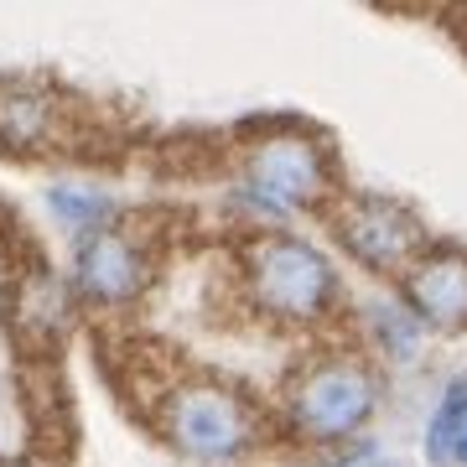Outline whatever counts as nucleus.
Returning <instances> with one entry per match:
<instances>
[{
    "label": "nucleus",
    "mask_w": 467,
    "mask_h": 467,
    "mask_svg": "<svg viewBox=\"0 0 467 467\" xmlns=\"http://www.w3.org/2000/svg\"><path fill=\"white\" fill-rule=\"evenodd\" d=\"M374 410H379V374L353 353H327L312 368H301L285 400L291 431L306 441H348L364 431Z\"/></svg>",
    "instance_id": "1"
},
{
    "label": "nucleus",
    "mask_w": 467,
    "mask_h": 467,
    "mask_svg": "<svg viewBox=\"0 0 467 467\" xmlns=\"http://www.w3.org/2000/svg\"><path fill=\"white\" fill-rule=\"evenodd\" d=\"M250 296L260 312L281 322H317L337 301V270L317 244H306L296 234H265L250 244L244 260Z\"/></svg>",
    "instance_id": "2"
},
{
    "label": "nucleus",
    "mask_w": 467,
    "mask_h": 467,
    "mask_svg": "<svg viewBox=\"0 0 467 467\" xmlns=\"http://www.w3.org/2000/svg\"><path fill=\"white\" fill-rule=\"evenodd\" d=\"M161 431L192 462H229V457H244L254 447L260 416H254V405L244 395H234L229 384L187 379L161 405Z\"/></svg>",
    "instance_id": "3"
},
{
    "label": "nucleus",
    "mask_w": 467,
    "mask_h": 467,
    "mask_svg": "<svg viewBox=\"0 0 467 467\" xmlns=\"http://www.w3.org/2000/svg\"><path fill=\"white\" fill-rule=\"evenodd\" d=\"M244 187L260 208L275 213H296V208H317L327 192V156L312 135L285 130L254 140L244 156Z\"/></svg>",
    "instance_id": "4"
},
{
    "label": "nucleus",
    "mask_w": 467,
    "mask_h": 467,
    "mask_svg": "<svg viewBox=\"0 0 467 467\" xmlns=\"http://www.w3.org/2000/svg\"><path fill=\"white\" fill-rule=\"evenodd\" d=\"M333 234L358 265L379 270V275H395V270L405 275L410 260L420 254V244H426L420 218L410 213V208H400V202H389V198L348 202V208L333 218Z\"/></svg>",
    "instance_id": "5"
},
{
    "label": "nucleus",
    "mask_w": 467,
    "mask_h": 467,
    "mask_svg": "<svg viewBox=\"0 0 467 467\" xmlns=\"http://www.w3.org/2000/svg\"><path fill=\"white\" fill-rule=\"evenodd\" d=\"M146 281H150L146 250H140L135 239H125L119 229L78 239V250H73V285H78L88 301H99V306H125V301H135L146 291Z\"/></svg>",
    "instance_id": "6"
},
{
    "label": "nucleus",
    "mask_w": 467,
    "mask_h": 467,
    "mask_svg": "<svg viewBox=\"0 0 467 467\" xmlns=\"http://www.w3.org/2000/svg\"><path fill=\"white\" fill-rule=\"evenodd\" d=\"M405 312L431 327H467V254L426 250L405 270Z\"/></svg>",
    "instance_id": "7"
},
{
    "label": "nucleus",
    "mask_w": 467,
    "mask_h": 467,
    "mask_svg": "<svg viewBox=\"0 0 467 467\" xmlns=\"http://www.w3.org/2000/svg\"><path fill=\"white\" fill-rule=\"evenodd\" d=\"M47 213L57 218L63 229H73L78 239H88V234L115 229L119 202L109 198L104 187H88V182H52V187H47Z\"/></svg>",
    "instance_id": "8"
},
{
    "label": "nucleus",
    "mask_w": 467,
    "mask_h": 467,
    "mask_svg": "<svg viewBox=\"0 0 467 467\" xmlns=\"http://www.w3.org/2000/svg\"><path fill=\"white\" fill-rule=\"evenodd\" d=\"M52 104L42 88H0V140L5 146H36L47 140Z\"/></svg>",
    "instance_id": "9"
},
{
    "label": "nucleus",
    "mask_w": 467,
    "mask_h": 467,
    "mask_svg": "<svg viewBox=\"0 0 467 467\" xmlns=\"http://www.w3.org/2000/svg\"><path fill=\"white\" fill-rule=\"evenodd\" d=\"M462 420H467V379H457L436 400L431 410V426H426V457H431L436 467L451 462V451H457V436H462Z\"/></svg>",
    "instance_id": "10"
},
{
    "label": "nucleus",
    "mask_w": 467,
    "mask_h": 467,
    "mask_svg": "<svg viewBox=\"0 0 467 467\" xmlns=\"http://www.w3.org/2000/svg\"><path fill=\"white\" fill-rule=\"evenodd\" d=\"M368 327H374V343H379L389 358H416L420 353V322L405 312V301H379V306H368Z\"/></svg>",
    "instance_id": "11"
},
{
    "label": "nucleus",
    "mask_w": 467,
    "mask_h": 467,
    "mask_svg": "<svg viewBox=\"0 0 467 467\" xmlns=\"http://www.w3.org/2000/svg\"><path fill=\"white\" fill-rule=\"evenodd\" d=\"M451 462L467 467V420H462V436H457V451H451Z\"/></svg>",
    "instance_id": "12"
},
{
    "label": "nucleus",
    "mask_w": 467,
    "mask_h": 467,
    "mask_svg": "<svg viewBox=\"0 0 467 467\" xmlns=\"http://www.w3.org/2000/svg\"><path fill=\"white\" fill-rule=\"evenodd\" d=\"M0 467H36V462H0Z\"/></svg>",
    "instance_id": "13"
},
{
    "label": "nucleus",
    "mask_w": 467,
    "mask_h": 467,
    "mask_svg": "<svg viewBox=\"0 0 467 467\" xmlns=\"http://www.w3.org/2000/svg\"><path fill=\"white\" fill-rule=\"evenodd\" d=\"M379 467H410V462H379Z\"/></svg>",
    "instance_id": "14"
}]
</instances>
